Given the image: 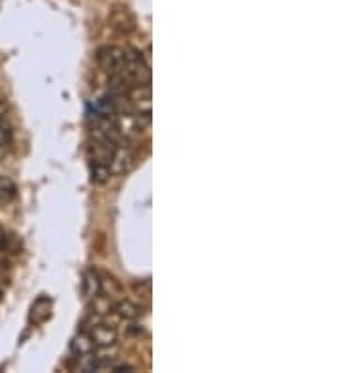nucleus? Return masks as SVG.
<instances>
[{
    "instance_id": "nucleus-1",
    "label": "nucleus",
    "mask_w": 339,
    "mask_h": 373,
    "mask_svg": "<svg viewBox=\"0 0 339 373\" xmlns=\"http://www.w3.org/2000/svg\"><path fill=\"white\" fill-rule=\"evenodd\" d=\"M83 326V332L89 336L96 349H107L117 343V330L109 326L107 322L100 319H90V322H85Z\"/></svg>"
},
{
    "instance_id": "nucleus-2",
    "label": "nucleus",
    "mask_w": 339,
    "mask_h": 373,
    "mask_svg": "<svg viewBox=\"0 0 339 373\" xmlns=\"http://www.w3.org/2000/svg\"><path fill=\"white\" fill-rule=\"evenodd\" d=\"M124 96L130 112L141 117H151V85H134L124 93Z\"/></svg>"
},
{
    "instance_id": "nucleus-3",
    "label": "nucleus",
    "mask_w": 339,
    "mask_h": 373,
    "mask_svg": "<svg viewBox=\"0 0 339 373\" xmlns=\"http://www.w3.org/2000/svg\"><path fill=\"white\" fill-rule=\"evenodd\" d=\"M126 53H129V51L123 49V47H117V45H106V47H100V49H98V53H96V61H98V64H100V68L104 72L113 76V73H119L124 68Z\"/></svg>"
},
{
    "instance_id": "nucleus-4",
    "label": "nucleus",
    "mask_w": 339,
    "mask_h": 373,
    "mask_svg": "<svg viewBox=\"0 0 339 373\" xmlns=\"http://www.w3.org/2000/svg\"><path fill=\"white\" fill-rule=\"evenodd\" d=\"M85 300H96L102 292V277L95 270H87L83 273V283H81Z\"/></svg>"
},
{
    "instance_id": "nucleus-5",
    "label": "nucleus",
    "mask_w": 339,
    "mask_h": 373,
    "mask_svg": "<svg viewBox=\"0 0 339 373\" xmlns=\"http://www.w3.org/2000/svg\"><path fill=\"white\" fill-rule=\"evenodd\" d=\"M70 350H72V355L76 356V358H81V356L93 355V353L96 350V347H95V343L90 341L89 336L81 330V332L73 338L72 343H70Z\"/></svg>"
},
{
    "instance_id": "nucleus-6",
    "label": "nucleus",
    "mask_w": 339,
    "mask_h": 373,
    "mask_svg": "<svg viewBox=\"0 0 339 373\" xmlns=\"http://www.w3.org/2000/svg\"><path fill=\"white\" fill-rule=\"evenodd\" d=\"M51 305L53 304L47 296H40L32 304V309H30V321L36 322V324L47 321L51 316Z\"/></svg>"
},
{
    "instance_id": "nucleus-7",
    "label": "nucleus",
    "mask_w": 339,
    "mask_h": 373,
    "mask_svg": "<svg viewBox=\"0 0 339 373\" xmlns=\"http://www.w3.org/2000/svg\"><path fill=\"white\" fill-rule=\"evenodd\" d=\"M115 311H117L119 315L124 316V319H130V321H136V319H140L143 315V309H141V305L134 304V302H130V300H121L115 304Z\"/></svg>"
},
{
    "instance_id": "nucleus-8",
    "label": "nucleus",
    "mask_w": 339,
    "mask_h": 373,
    "mask_svg": "<svg viewBox=\"0 0 339 373\" xmlns=\"http://www.w3.org/2000/svg\"><path fill=\"white\" fill-rule=\"evenodd\" d=\"M11 143V126L4 119V106L0 104V149Z\"/></svg>"
},
{
    "instance_id": "nucleus-9",
    "label": "nucleus",
    "mask_w": 339,
    "mask_h": 373,
    "mask_svg": "<svg viewBox=\"0 0 339 373\" xmlns=\"http://www.w3.org/2000/svg\"><path fill=\"white\" fill-rule=\"evenodd\" d=\"M17 186L16 183L10 179V177H6V175H0V202H4V200H10V198L16 196Z\"/></svg>"
},
{
    "instance_id": "nucleus-10",
    "label": "nucleus",
    "mask_w": 339,
    "mask_h": 373,
    "mask_svg": "<svg viewBox=\"0 0 339 373\" xmlns=\"http://www.w3.org/2000/svg\"><path fill=\"white\" fill-rule=\"evenodd\" d=\"M6 249V232L0 228V251H4Z\"/></svg>"
}]
</instances>
